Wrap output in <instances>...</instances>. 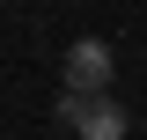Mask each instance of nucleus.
Masks as SVG:
<instances>
[{
	"label": "nucleus",
	"instance_id": "1",
	"mask_svg": "<svg viewBox=\"0 0 147 140\" xmlns=\"http://www.w3.org/2000/svg\"><path fill=\"white\" fill-rule=\"evenodd\" d=\"M59 125L81 133V140H125V133H132V118L110 103V88H96V96L66 88V96H59Z\"/></svg>",
	"mask_w": 147,
	"mask_h": 140
},
{
	"label": "nucleus",
	"instance_id": "2",
	"mask_svg": "<svg viewBox=\"0 0 147 140\" xmlns=\"http://www.w3.org/2000/svg\"><path fill=\"white\" fill-rule=\"evenodd\" d=\"M110 44L103 37H81V44H74L66 52V88H81V96H96V88H110Z\"/></svg>",
	"mask_w": 147,
	"mask_h": 140
}]
</instances>
